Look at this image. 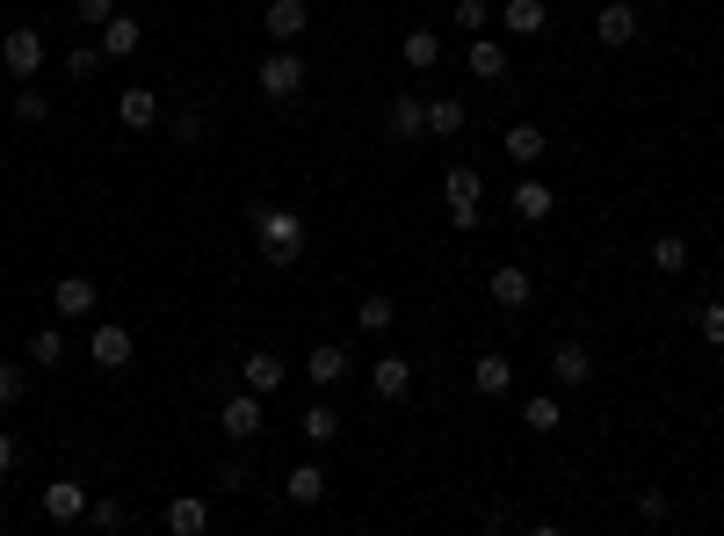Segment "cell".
Wrapping results in <instances>:
<instances>
[{"instance_id": "obj_40", "label": "cell", "mask_w": 724, "mask_h": 536, "mask_svg": "<svg viewBox=\"0 0 724 536\" xmlns=\"http://www.w3.org/2000/svg\"><path fill=\"white\" fill-rule=\"evenodd\" d=\"M15 471V435H0V479Z\"/></svg>"}, {"instance_id": "obj_30", "label": "cell", "mask_w": 724, "mask_h": 536, "mask_svg": "<svg viewBox=\"0 0 724 536\" xmlns=\"http://www.w3.org/2000/svg\"><path fill=\"white\" fill-rule=\"evenodd\" d=\"M355 319H362V333H384V327H392V319H398V305H392V297H384V291H370V297H362V305H355Z\"/></svg>"}, {"instance_id": "obj_1", "label": "cell", "mask_w": 724, "mask_h": 536, "mask_svg": "<svg viewBox=\"0 0 724 536\" xmlns=\"http://www.w3.org/2000/svg\"><path fill=\"white\" fill-rule=\"evenodd\" d=\"M254 232H261V254H268V269H290V261H297V247H305V218H297L290 204L254 210Z\"/></svg>"}, {"instance_id": "obj_9", "label": "cell", "mask_w": 724, "mask_h": 536, "mask_svg": "<svg viewBox=\"0 0 724 536\" xmlns=\"http://www.w3.org/2000/svg\"><path fill=\"white\" fill-rule=\"evenodd\" d=\"M485 291H493V305L501 311H522L536 297V283H529V269H515V261H507V269H493V283H485Z\"/></svg>"}, {"instance_id": "obj_18", "label": "cell", "mask_w": 724, "mask_h": 536, "mask_svg": "<svg viewBox=\"0 0 724 536\" xmlns=\"http://www.w3.org/2000/svg\"><path fill=\"white\" fill-rule=\"evenodd\" d=\"M398 58H406L414 73H435V66H442V36H435V30H406V44H398Z\"/></svg>"}, {"instance_id": "obj_2", "label": "cell", "mask_w": 724, "mask_h": 536, "mask_svg": "<svg viewBox=\"0 0 724 536\" xmlns=\"http://www.w3.org/2000/svg\"><path fill=\"white\" fill-rule=\"evenodd\" d=\"M261 95H268V102H297V95H305V58H297L290 44H276V52L261 58Z\"/></svg>"}, {"instance_id": "obj_33", "label": "cell", "mask_w": 724, "mask_h": 536, "mask_svg": "<svg viewBox=\"0 0 724 536\" xmlns=\"http://www.w3.org/2000/svg\"><path fill=\"white\" fill-rule=\"evenodd\" d=\"M52 102H44V87H15V123H44Z\"/></svg>"}, {"instance_id": "obj_28", "label": "cell", "mask_w": 724, "mask_h": 536, "mask_svg": "<svg viewBox=\"0 0 724 536\" xmlns=\"http://www.w3.org/2000/svg\"><path fill=\"white\" fill-rule=\"evenodd\" d=\"M457 131H464V102H457V95L428 102V139H457Z\"/></svg>"}, {"instance_id": "obj_13", "label": "cell", "mask_w": 724, "mask_h": 536, "mask_svg": "<svg viewBox=\"0 0 724 536\" xmlns=\"http://www.w3.org/2000/svg\"><path fill=\"white\" fill-rule=\"evenodd\" d=\"M501 30L507 36H544V30H551V8H544V0H507V8H501Z\"/></svg>"}, {"instance_id": "obj_11", "label": "cell", "mask_w": 724, "mask_h": 536, "mask_svg": "<svg viewBox=\"0 0 724 536\" xmlns=\"http://www.w3.org/2000/svg\"><path fill=\"white\" fill-rule=\"evenodd\" d=\"M551 378L566 384V392H580V384H594V355H586L580 341H558V355H551Z\"/></svg>"}, {"instance_id": "obj_23", "label": "cell", "mask_w": 724, "mask_h": 536, "mask_svg": "<svg viewBox=\"0 0 724 536\" xmlns=\"http://www.w3.org/2000/svg\"><path fill=\"white\" fill-rule=\"evenodd\" d=\"M283 493H290L297 507H319V501H327V471H319V464H297L290 479H283Z\"/></svg>"}, {"instance_id": "obj_7", "label": "cell", "mask_w": 724, "mask_h": 536, "mask_svg": "<svg viewBox=\"0 0 724 536\" xmlns=\"http://www.w3.org/2000/svg\"><path fill=\"white\" fill-rule=\"evenodd\" d=\"M594 36H602L608 52H623V44L638 36V8H630V0H608L602 15H594Z\"/></svg>"}, {"instance_id": "obj_5", "label": "cell", "mask_w": 724, "mask_h": 536, "mask_svg": "<svg viewBox=\"0 0 724 536\" xmlns=\"http://www.w3.org/2000/svg\"><path fill=\"white\" fill-rule=\"evenodd\" d=\"M218 428L232 435V442H254V435H261V392H240V398H224Z\"/></svg>"}, {"instance_id": "obj_25", "label": "cell", "mask_w": 724, "mask_h": 536, "mask_svg": "<svg viewBox=\"0 0 724 536\" xmlns=\"http://www.w3.org/2000/svg\"><path fill=\"white\" fill-rule=\"evenodd\" d=\"M167 529H174V536H204V529H210V507L196 501V493H182V501L167 507Z\"/></svg>"}, {"instance_id": "obj_39", "label": "cell", "mask_w": 724, "mask_h": 536, "mask_svg": "<svg viewBox=\"0 0 724 536\" xmlns=\"http://www.w3.org/2000/svg\"><path fill=\"white\" fill-rule=\"evenodd\" d=\"M73 15H80V22H109V15H117V0H73Z\"/></svg>"}, {"instance_id": "obj_24", "label": "cell", "mask_w": 724, "mask_h": 536, "mask_svg": "<svg viewBox=\"0 0 724 536\" xmlns=\"http://www.w3.org/2000/svg\"><path fill=\"white\" fill-rule=\"evenodd\" d=\"M52 311H66V319H80V311H95V283H87V276H58V291H52Z\"/></svg>"}, {"instance_id": "obj_31", "label": "cell", "mask_w": 724, "mask_h": 536, "mask_svg": "<svg viewBox=\"0 0 724 536\" xmlns=\"http://www.w3.org/2000/svg\"><path fill=\"white\" fill-rule=\"evenodd\" d=\"M30 363H44V370H52V363H66V333H58V327L30 333Z\"/></svg>"}, {"instance_id": "obj_21", "label": "cell", "mask_w": 724, "mask_h": 536, "mask_svg": "<svg viewBox=\"0 0 724 536\" xmlns=\"http://www.w3.org/2000/svg\"><path fill=\"white\" fill-rule=\"evenodd\" d=\"M544 145H551V139H544L536 123H515V131H507V139H501V153L515 160V167H536V160H544Z\"/></svg>"}, {"instance_id": "obj_38", "label": "cell", "mask_w": 724, "mask_h": 536, "mask_svg": "<svg viewBox=\"0 0 724 536\" xmlns=\"http://www.w3.org/2000/svg\"><path fill=\"white\" fill-rule=\"evenodd\" d=\"M22 384H30V378H22L15 363H0V406H15V398H22Z\"/></svg>"}, {"instance_id": "obj_20", "label": "cell", "mask_w": 724, "mask_h": 536, "mask_svg": "<svg viewBox=\"0 0 724 536\" xmlns=\"http://www.w3.org/2000/svg\"><path fill=\"white\" fill-rule=\"evenodd\" d=\"M139 44H145V30H139L131 15H109V22H102V58H131Z\"/></svg>"}, {"instance_id": "obj_6", "label": "cell", "mask_w": 724, "mask_h": 536, "mask_svg": "<svg viewBox=\"0 0 724 536\" xmlns=\"http://www.w3.org/2000/svg\"><path fill=\"white\" fill-rule=\"evenodd\" d=\"M87 507H95V501H87L80 479H52V485H44V515H52V522H80Z\"/></svg>"}, {"instance_id": "obj_26", "label": "cell", "mask_w": 724, "mask_h": 536, "mask_svg": "<svg viewBox=\"0 0 724 536\" xmlns=\"http://www.w3.org/2000/svg\"><path fill=\"white\" fill-rule=\"evenodd\" d=\"M384 123H392V139H420V131H428V109H420V95H398Z\"/></svg>"}, {"instance_id": "obj_4", "label": "cell", "mask_w": 724, "mask_h": 536, "mask_svg": "<svg viewBox=\"0 0 724 536\" xmlns=\"http://www.w3.org/2000/svg\"><path fill=\"white\" fill-rule=\"evenodd\" d=\"M0 58H8V73H15V80H36V66H44V36L22 22V30L0 36Z\"/></svg>"}, {"instance_id": "obj_19", "label": "cell", "mask_w": 724, "mask_h": 536, "mask_svg": "<svg viewBox=\"0 0 724 536\" xmlns=\"http://www.w3.org/2000/svg\"><path fill=\"white\" fill-rule=\"evenodd\" d=\"M305 378H311V384H341V378H348V348L319 341V348L305 355Z\"/></svg>"}, {"instance_id": "obj_37", "label": "cell", "mask_w": 724, "mask_h": 536, "mask_svg": "<svg viewBox=\"0 0 724 536\" xmlns=\"http://www.w3.org/2000/svg\"><path fill=\"white\" fill-rule=\"evenodd\" d=\"M87 522H95V529H123V501H95Z\"/></svg>"}, {"instance_id": "obj_27", "label": "cell", "mask_w": 724, "mask_h": 536, "mask_svg": "<svg viewBox=\"0 0 724 536\" xmlns=\"http://www.w3.org/2000/svg\"><path fill=\"white\" fill-rule=\"evenodd\" d=\"M522 428H536V435H551V428H566V406H558L551 392H536L529 406H522Z\"/></svg>"}, {"instance_id": "obj_34", "label": "cell", "mask_w": 724, "mask_h": 536, "mask_svg": "<svg viewBox=\"0 0 724 536\" xmlns=\"http://www.w3.org/2000/svg\"><path fill=\"white\" fill-rule=\"evenodd\" d=\"M695 333H703L710 348H724V305H703V311H695Z\"/></svg>"}, {"instance_id": "obj_35", "label": "cell", "mask_w": 724, "mask_h": 536, "mask_svg": "<svg viewBox=\"0 0 724 536\" xmlns=\"http://www.w3.org/2000/svg\"><path fill=\"white\" fill-rule=\"evenodd\" d=\"M457 22H464V30H471V36H479V30H485V22H493V8H485V0H457Z\"/></svg>"}, {"instance_id": "obj_16", "label": "cell", "mask_w": 724, "mask_h": 536, "mask_svg": "<svg viewBox=\"0 0 724 536\" xmlns=\"http://www.w3.org/2000/svg\"><path fill=\"white\" fill-rule=\"evenodd\" d=\"M471 378H479V392H485V398L515 392V363H507L501 348H485V355H479V370H471Z\"/></svg>"}, {"instance_id": "obj_14", "label": "cell", "mask_w": 724, "mask_h": 536, "mask_svg": "<svg viewBox=\"0 0 724 536\" xmlns=\"http://www.w3.org/2000/svg\"><path fill=\"white\" fill-rule=\"evenodd\" d=\"M464 66H471V80H507V44H493V36H471V58H464Z\"/></svg>"}, {"instance_id": "obj_15", "label": "cell", "mask_w": 724, "mask_h": 536, "mask_svg": "<svg viewBox=\"0 0 724 536\" xmlns=\"http://www.w3.org/2000/svg\"><path fill=\"white\" fill-rule=\"evenodd\" d=\"M87 355H95L102 370H123V363H131V327H95Z\"/></svg>"}, {"instance_id": "obj_32", "label": "cell", "mask_w": 724, "mask_h": 536, "mask_svg": "<svg viewBox=\"0 0 724 536\" xmlns=\"http://www.w3.org/2000/svg\"><path fill=\"white\" fill-rule=\"evenodd\" d=\"M341 435V414L333 406H305V442H333Z\"/></svg>"}, {"instance_id": "obj_8", "label": "cell", "mask_w": 724, "mask_h": 536, "mask_svg": "<svg viewBox=\"0 0 724 536\" xmlns=\"http://www.w3.org/2000/svg\"><path fill=\"white\" fill-rule=\"evenodd\" d=\"M117 123H123V131H153V123H160V95H153V87H123V95H117Z\"/></svg>"}, {"instance_id": "obj_22", "label": "cell", "mask_w": 724, "mask_h": 536, "mask_svg": "<svg viewBox=\"0 0 724 536\" xmlns=\"http://www.w3.org/2000/svg\"><path fill=\"white\" fill-rule=\"evenodd\" d=\"M246 392H283V355H268V348H254V355H246Z\"/></svg>"}, {"instance_id": "obj_36", "label": "cell", "mask_w": 724, "mask_h": 536, "mask_svg": "<svg viewBox=\"0 0 724 536\" xmlns=\"http://www.w3.org/2000/svg\"><path fill=\"white\" fill-rule=\"evenodd\" d=\"M95 66H102V44H73L66 52V73H95Z\"/></svg>"}, {"instance_id": "obj_12", "label": "cell", "mask_w": 724, "mask_h": 536, "mask_svg": "<svg viewBox=\"0 0 724 536\" xmlns=\"http://www.w3.org/2000/svg\"><path fill=\"white\" fill-rule=\"evenodd\" d=\"M305 0H268V15H261V30L276 36V44H297V36H305Z\"/></svg>"}, {"instance_id": "obj_17", "label": "cell", "mask_w": 724, "mask_h": 536, "mask_svg": "<svg viewBox=\"0 0 724 536\" xmlns=\"http://www.w3.org/2000/svg\"><path fill=\"white\" fill-rule=\"evenodd\" d=\"M551 204H558V196L544 189L536 174H522V182H515V218H529V226H544V218H551Z\"/></svg>"}, {"instance_id": "obj_29", "label": "cell", "mask_w": 724, "mask_h": 536, "mask_svg": "<svg viewBox=\"0 0 724 536\" xmlns=\"http://www.w3.org/2000/svg\"><path fill=\"white\" fill-rule=\"evenodd\" d=\"M652 269H659V276H681V269H689V240L659 232V240H652Z\"/></svg>"}, {"instance_id": "obj_10", "label": "cell", "mask_w": 724, "mask_h": 536, "mask_svg": "<svg viewBox=\"0 0 724 536\" xmlns=\"http://www.w3.org/2000/svg\"><path fill=\"white\" fill-rule=\"evenodd\" d=\"M370 392H377V398H406V392H414V363H406V355H377V363H370Z\"/></svg>"}, {"instance_id": "obj_3", "label": "cell", "mask_w": 724, "mask_h": 536, "mask_svg": "<svg viewBox=\"0 0 724 536\" xmlns=\"http://www.w3.org/2000/svg\"><path fill=\"white\" fill-rule=\"evenodd\" d=\"M442 196H449V226L457 232H479V167H449V182H442Z\"/></svg>"}]
</instances>
